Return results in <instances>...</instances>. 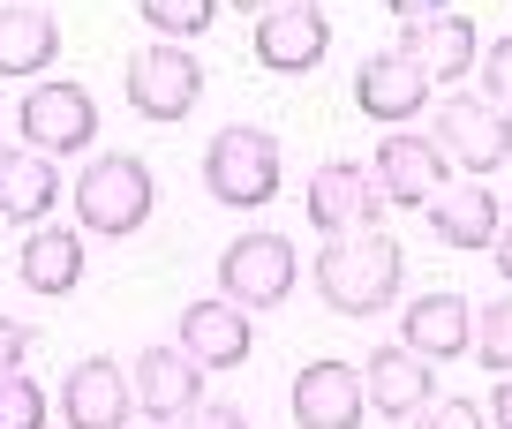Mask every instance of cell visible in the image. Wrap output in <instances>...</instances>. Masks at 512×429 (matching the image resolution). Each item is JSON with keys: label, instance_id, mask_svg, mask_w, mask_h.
Returning a JSON list of instances; mask_svg holds the SVG:
<instances>
[{"label": "cell", "instance_id": "1", "mask_svg": "<svg viewBox=\"0 0 512 429\" xmlns=\"http://www.w3.org/2000/svg\"><path fill=\"white\" fill-rule=\"evenodd\" d=\"M400 241L362 226V234H332V249L317 256V294L339 309V317H377L392 294H400Z\"/></svg>", "mask_w": 512, "mask_h": 429}, {"label": "cell", "instance_id": "2", "mask_svg": "<svg viewBox=\"0 0 512 429\" xmlns=\"http://www.w3.org/2000/svg\"><path fill=\"white\" fill-rule=\"evenodd\" d=\"M204 189L219 196L226 211H256V204H272L279 196V136L272 128H219L204 151Z\"/></svg>", "mask_w": 512, "mask_h": 429}, {"label": "cell", "instance_id": "3", "mask_svg": "<svg viewBox=\"0 0 512 429\" xmlns=\"http://www.w3.org/2000/svg\"><path fill=\"white\" fill-rule=\"evenodd\" d=\"M76 219L83 234H136V226L151 219V166L136 159V151H106V159H91L76 174Z\"/></svg>", "mask_w": 512, "mask_h": 429}, {"label": "cell", "instance_id": "4", "mask_svg": "<svg viewBox=\"0 0 512 429\" xmlns=\"http://www.w3.org/2000/svg\"><path fill=\"white\" fill-rule=\"evenodd\" d=\"M16 128H23L31 151H46V159H76V151L98 143V98L83 91V83H31Z\"/></svg>", "mask_w": 512, "mask_h": 429}, {"label": "cell", "instance_id": "5", "mask_svg": "<svg viewBox=\"0 0 512 429\" xmlns=\"http://www.w3.org/2000/svg\"><path fill=\"white\" fill-rule=\"evenodd\" d=\"M294 279H302V264H294L287 234H241L219 256V286L234 309H279L294 294Z\"/></svg>", "mask_w": 512, "mask_h": 429}, {"label": "cell", "instance_id": "6", "mask_svg": "<svg viewBox=\"0 0 512 429\" xmlns=\"http://www.w3.org/2000/svg\"><path fill=\"white\" fill-rule=\"evenodd\" d=\"M196 98H204V68H196L189 46L166 38V46H151V53L128 61V106L144 113V121L174 128V121H189V113H196Z\"/></svg>", "mask_w": 512, "mask_h": 429}, {"label": "cell", "instance_id": "7", "mask_svg": "<svg viewBox=\"0 0 512 429\" xmlns=\"http://www.w3.org/2000/svg\"><path fill=\"white\" fill-rule=\"evenodd\" d=\"M437 151L460 159L467 174H497L512 159V113H497L490 98H445L437 106Z\"/></svg>", "mask_w": 512, "mask_h": 429}, {"label": "cell", "instance_id": "8", "mask_svg": "<svg viewBox=\"0 0 512 429\" xmlns=\"http://www.w3.org/2000/svg\"><path fill=\"white\" fill-rule=\"evenodd\" d=\"M437 189H452L437 136H422V128H392L384 151H377V196H384V204H407V211H430Z\"/></svg>", "mask_w": 512, "mask_h": 429}, {"label": "cell", "instance_id": "9", "mask_svg": "<svg viewBox=\"0 0 512 429\" xmlns=\"http://www.w3.org/2000/svg\"><path fill=\"white\" fill-rule=\"evenodd\" d=\"M400 347L422 362H452V354H475V309L452 286H430L400 309Z\"/></svg>", "mask_w": 512, "mask_h": 429}, {"label": "cell", "instance_id": "10", "mask_svg": "<svg viewBox=\"0 0 512 429\" xmlns=\"http://www.w3.org/2000/svg\"><path fill=\"white\" fill-rule=\"evenodd\" d=\"M377 174L369 166H354V159H332V166H317L309 174V196H302V211H309V226L317 234H362L369 219H377Z\"/></svg>", "mask_w": 512, "mask_h": 429}, {"label": "cell", "instance_id": "11", "mask_svg": "<svg viewBox=\"0 0 512 429\" xmlns=\"http://www.w3.org/2000/svg\"><path fill=\"white\" fill-rule=\"evenodd\" d=\"M294 429H362L369 399H362V369L354 362H309L302 377H294Z\"/></svg>", "mask_w": 512, "mask_h": 429}, {"label": "cell", "instance_id": "12", "mask_svg": "<svg viewBox=\"0 0 512 429\" xmlns=\"http://www.w3.org/2000/svg\"><path fill=\"white\" fill-rule=\"evenodd\" d=\"M354 106H362L369 121H384V128H407L422 106H430V76H422L400 46H392V53H369V61L354 68Z\"/></svg>", "mask_w": 512, "mask_h": 429}, {"label": "cell", "instance_id": "13", "mask_svg": "<svg viewBox=\"0 0 512 429\" xmlns=\"http://www.w3.org/2000/svg\"><path fill=\"white\" fill-rule=\"evenodd\" d=\"M128 407H136L128 369L106 362V354H91V362H76V369L61 377V422H68V429H121Z\"/></svg>", "mask_w": 512, "mask_h": 429}, {"label": "cell", "instance_id": "14", "mask_svg": "<svg viewBox=\"0 0 512 429\" xmlns=\"http://www.w3.org/2000/svg\"><path fill=\"white\" fill-rule=\"evenodd\" d=\"M174 347L196 354V369H241V362H249V347H256L249 309H234L226 294L189 302V309H181V339H174Z\"/></svg>", "mask_w": 512, "mask_h": 429}, {"label": "cell", "instance_id": "15", "mask_svg": "<svg viewBox=\"0 0 512 429\" xmlns=\"http://www.w3.org/2000/svg\"><path fill=\"white\" fill-rule=\"evenodd\" d=\"M332 46V23L324 8H272V16H256V61L272 68V76H309Z\"/></svg>", "mask_w": 512, "mask_h": 429}, {"label": "cell", "instance_id": "16", "mask_svg": "<svg viewBox=\"0 0 512 429\" xmlns=\"http://www.w3.org/2000/svg\"><path fill=\"white\" fill-rule=\"evenodd\" d=\"M128 392H136V407H144L151 422H181V414L204 399V369H196V354H181V347H144Z\"/></svg>", "mask_w": 512, "mask_h": 429}, {"label": "cell", "instance_id": "17", "mask_svg": "<svg viewBox=\"0 0 512 429\" xmlns=\"http://www.w3.org/2000/svg\"><path fill=\"white\" fill-rule=\"evenodd\" d=\"M407 61L422 68L430 83H460V76H475V61H482V38H475V23L467 16H430V23H407Z\"/></svg>", "mask_w": 512, "mask_h": 429}, {"label": "cell", "instance_id": "18", "mask_svg": "<svg viewBox=\"0 0 512 429\" xmlns=\"http://www.w3.org/2000/svg\"><path fill=\"white\" fill-rule=\"evenodd\" d=\"M362 399L377 414H392V422H415L422 407H430V362L407 347H377L362 362Z\"/></svg>", "mask_w": 512, "mask_h": 429}, {"label": "cell", "instance_id": "19", "mask_svg": "<svg viewBox=\"0 0 512 429\" xmlns=\"http://www.w3.org/2000/svg\"><path fill=\"white\" fill-rule=\"evenodd\" d=\"M53 196H61V174H53L46 151H31V143H0V219L46 226Z\"/></svg>", "mask_w": 512, "mask_h": 429}, {"label": "cell", "instance_id": "20", "mask_svg": "<svg viewBox=\"0 0 512 429\" xmlns=\"http://www.w3.org/2000/svg\"><path fill=\"white\" fill-rule=\"evenodd\" d=\"M16 279L31 286V294H76L83 286V241H76V226H38L31 241L16 249Z\"/></svg>", "mask_w": 512, "mask_h": 429}, {"label": "cell", "instance_id": "21", "mask_svg": "<svg viewBox=\"0 0 512 429\" xmlns=\"http://www.w3.org/2000/svg\"><path fill=\"white\" fill-rule=\"evenodd\" d=\"M430 226H437V241H445V249H490L505 219H497V196H490V189L460 181V189H437V196H430Z\"/></svg>", "mask_w": 512, "mask_h": 429}, {"label": "cell", "instance_id": "22", "mask_svg": "<svg viewBox=\"0 0 512 429\" xmlns=\"http://www.w3.org/2000/svg\"><path fill=\"white\" fill-rule=\"evenodd\" d=\"M53 53H61V23L46 8L8 0L0 8V76H38V68H53Z\"/></svg>", "mask_w": 512, "mask_h": 429}, {"label": "cell", "instance_id": "23", "mask_svg": "<svg viewBox=\"0 0 512 429\" xmlns=\"http://www.w3.org/2000/svg\"><path fill=\"white\" fill-rule=\"evenodd\" d=\"M136 16H144L159 38H196V31H211L219 0H136Z\"/></svg>", "mask_w": 512, "mask_h": 429}, {"label": "cell", "instance_id": "24", "mask_svg": "<svg viewBox=\"0 0 512 429\" xmlns=\"http://www.w3.org/2000/svg\"><path fill=\"white\" fill-rule=\"evenodd\" d=\"M475 362L512 377V294L490 302V309H475Z\"/></svg>", "mask_w": 512, "mask_h": 429}, {"label": "cell", "instance_id": "25", "mask_svg": "<svg viewBox=\"0 0 512 429\" xmlns=\"http://www.w3.org/2000/svg\"><path fill=\"white\" fill-rule=\"evenodd\" d=\"M0 429H46V392L31 377H0Z\"/></svg>", "mask_w": 512, "mask_h": 429}, {"label": "cell", "instance_id": "26", "mask_svg": "<svg viewBox=\"0 0 512 429\" xmlns=\"http://www.w3.org/2000/svg\"><path fill=\"white\" fill-rule=\"evenodd\" d=\"M475 76H482V98H490L497 113H512V38H497V46L482 53Z\"/></svg>", "mask_w": 512, "mask_h": 429}, {"label": "cell", "instance_id": "27", "mask_svg": "<svg viewBox=\"0 0 512 429\" xmlns=\"http://www.w3.org/2000/svg\"><path fill=\"white\" fill-rule=\"evenodd\" d=\"M490 414L475 407V399H437V407H422L415 414V429H482Z\"/></svg>", "mask_w": 512, "mask_h": 429}, {"label": "cell", "instance_id": "28", "mask_svg": "<svg viewBox=\"0 0 512 429\" xmlns=\"http://www.w3.org/2000/svg\"><path fill=\"white\" fill-rule=\"evenodd\" d=\"M174 429H249V414H241V407H226V399H196V407L181 414Z\"/></svg>", "mask_w": 512, "mask_h": 429}, {"label": "cell", "instance_id": "29", "mask_svg": "<svg viewBox=\"0 0 512 429\" xmlns=\"http://www.w3.org/2000/svg\"><path fill=\"white\" fill-rule=\"evenodd\" d=\"M23 354H31V332L16 317H0V377H23Z\"/></svg>", "mask_w": 512, "mask_h": 429}, {"label": "cell", "instance_id": "30", "mask_svg": "<svg viewBox=\"0 0 512 429\" xmlns=\"http://www.w3.org/2000/svg\"><path fill=\"white\" fill-rule=\"evenodd\" d=\"M384 8H392L400 23H430V16H445L452 0H384Z\"/></svg>", "mask_w": 512, "mask_h": 429}, {"label": "cell", "instance_id": "31", "mask_svg": "<svg viewBox=\"0 0 512 429\" xmlns=\"http://www.w3.org/2000/svg\"><path fill=\"white\" fill-rule=\"evenodd\" d=\"M482 414H497V429H512V377H497V399Z\"/></svg>", "mask_w": 512, "mask_h": 429}, {"label": "cell", "instance_id": "32", "mask_svg": "<svg viewBox=\"0 0 512 429\" xmlns=\"http://www.w3.org/2000/svg\"><path fill=\"white\" fill-rule=\"evenodd\" d=\"M490 256H497V271H505V279H512V219H505V226H497V241H490Z\"/></svg>", "mask_w": 512, "mask_h": 429}, {"label": "cell", "instance_id": "33", "mask_svg": "<svg viewBox=\"0 0 512 429\" xmlns=\"http://www.w3.org/2000/svg\"><path fill=\"white\" fill-rule=\"evenodd\" d=\"M234 8H249V16L264 8V16H272V8H287V0H234Z\"/></svg>", "mask_w": 512, "mask_h": 429}]
</instances>
